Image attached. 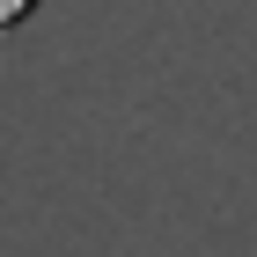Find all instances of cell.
<instances>
[{
	"label": "cell",
	"instance_id": "cell-1",
	"mask_svg": "<svg viewBox=\"0 0 257 257\" xmlns=\"http://www.w3.org/2000/svg\"><path fill=\"white\" fill-rule=\"evenodd\" d=\"M37 8H44V0H0V37H8V30H22Z\"/></svg>",
	"mask_w": 257,
	"mask_h": 257
}]
</instances>
